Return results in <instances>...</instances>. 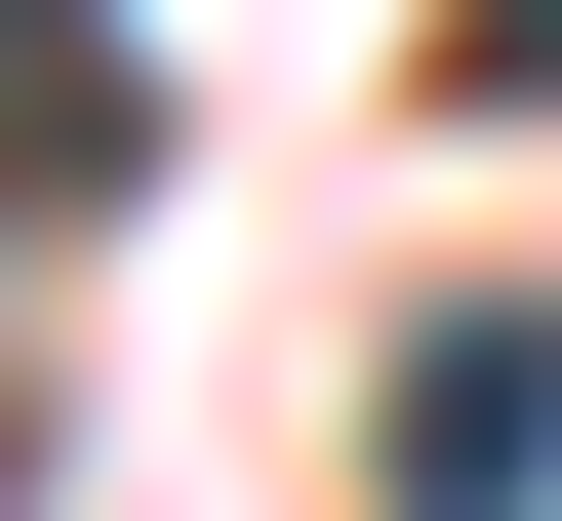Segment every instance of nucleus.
Returning a JSON list of instances; mask_svg holds the SVG:
<instances>
[{
  "mask_svg": "<svg viewBox=\"0 0 562 521\" xmlns=\"http://www.w3.org/2000/svg\"><path fill=\"white\" fill-rule=\"evenodd\" d=\"M442 81H482V121H562V0H482V41H442Z\"/></svg>",
  "mask_w": 562,
  "mask_h": 521,
  "instance_id": "3",
  "label": "nucleus"
},
{
  "mask_svg": "<svg viewBox=\"0 0 562 521\" xmlns=\"http://www.w3.org/2000/svg\"><path fill=\"white\" fill-rule=\"evenodd\" d=\"M562 482V321H442V361H402V521H522Z\"/></svg>",
  "mask_w": 562,
  "mask_h": 521,
  "instance_id": "2",
  "label": "nucleus"
},
{
  "mask_svg": "<svg viewBox=\"0 0 562 521\" xmlns=\"http://www.w3.org/2000/svg\"><path fill=\"white\" fill-rule=\"evenodd\" d=\"M121 161H161V81H121V0H0V241H81Z\"/></svg>",
  "mask_w": 562,
  "mask_h": 521,
  "instance_id": "1",
  "label": "nucleus"
}]
</instances>
